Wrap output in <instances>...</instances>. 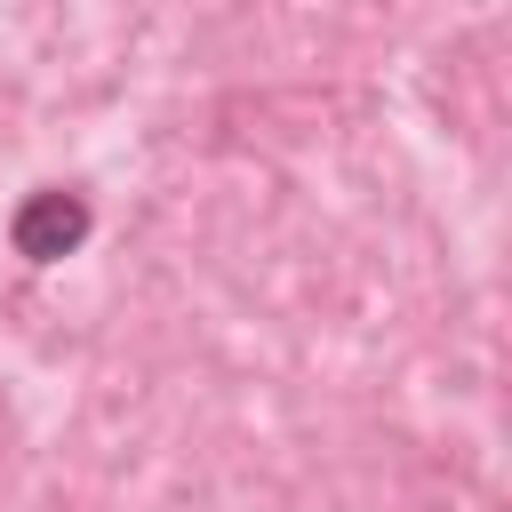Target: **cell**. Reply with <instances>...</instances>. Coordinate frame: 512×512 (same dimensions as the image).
Returning a JSON list of instances; mask_svg holds the SVG:
<instances>
[{
    "mask_svg": "<svg viewBox=\"0 0 512 512\" xmlns=\"http://www.w3.org/2000/svg\"><path fill=\"white\" fill-rule=\"evenodd\" d=\"M8 240H16V256L56 264V256H72V248L88 240V200H80V192H32V200L16 208V224H8Z\"/></svg>",
    "mask_w": 512,
    "mask_h": 512,
    "instance_id": "1",
    "label": "cell"
}]
</instances>
